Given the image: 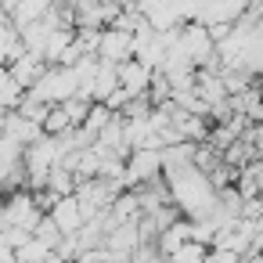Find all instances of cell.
<instances>
[{
	"mask_svg": "<svg viewBox=\"0 0 263 263\" xmlns=\"http://www.w3.org/2000/svg\"><path fill=\"white\" fill-rule=\"evenodd\" d=\"M72 98H80V76L76 69H47V76L29 90V101H40L47 108H58V105H69Z\"/></svg>",
	"mask_w": 263,
	"mask_h": 263,
	"instance_id": "1",
	"label": "cell"
},
{
	"mask_svg": "<svg viewBox=\"0 0 263 263\" xmlns=\"http://www.w3.org/2000/svg\"><path fill=\"white\" fill-rule=\"evenodd\" d=\"M180 47H184V54L195 62L198 72H202V69H220V65H216V40H213V33H209L205 26L187 22V26L180 29Z\"/></svg>",
	"mask_w": 263,
	"mask_h": 263,
	"instance_id": "2",
	"label": "cell"
},
{
	"mask_svg": "<svg viewBox=\"0 0 263 263\" xmlns=\"http://www.w3.org/2000/svg\"><path fill=\"white\" fill-rule=\"evenodd\" d=\"M44 216L47 213L40 209V202H36L33 191H15L8 198V205H4V227H15V231L36 234V227L44 223Z\"/></svg>",
	"mask_w": 263,
	"mask_h": 263,
	"instance_id": "3",
	"label": "cell"
},
{
	"mask_svg": "<svg viewBox=\"0 0 263 263\" xmlns=\"http://www.w3.org/2000/svg\"><path fill=\"white\" fill-rule=\"evenodd\" d=\"M98 58L105 65H126L137 58V36L126 33V29H105L101 33V44H98Z\"/></svg>",
	"mask_w": 263,
	"mask_h": 263,
	"instance_id": "4",
	"label": "cell"
},
{
	"mask_svg": "<svg viewBox=\"0 0 263 263\" xmlns=\"http://www.w3.org/2000/svg\"><path fill=\"white\" fill-rule=\"evenodd\" d=\"M159 177H166L162 152H134V155L126 159V184H130V187L155 184Z\"/></svg>",
	"mask_w": 263,
	"mask_h": 263,
	"instance_id": "5",
	"label": "cell"
},
{
	"mask_svg": "<svg viewBox=\"0 0 263 263\" xmlns=\"http://www.w3.org/2000/svg\"><path fill=\"white\" fill-rule=\"evenodd\" d=\"M54 223H58V231H62V238H76L83 227H87V216H83V205H80V198L76 195H69V198H62L51 213H47Z\"/></svg>",
	"mask_w": 263,
	"mask_h": 263,
	"instance_id": "6",
	"label": "cell"
},
{
	"mask_svg": "<svg viewBox=\"0 0 263 263\" xmlns=\"http://www.w3.org/2000/svg\"><path fill=\"white\" fill-rule=\"evenodd\" d=\"M152 83H155V72H152L148 65H141L137 58L126 62V65H119V87H123L130 98H148Z\"/></svg>",
	"mask_w": 263,
	"mask_h": 263,
	"instance_id": "7",
	"label": "cell"
},
{
	"mask_svg": "<svg viewBox=\"0 0 263 263\" xmlns=\"http://www.w3.org/2000/svg\"><path fill=\"white\" fill-rule=\"evenodd\" d=\"M4 137H11V141H18L22 148H33L40 137H44V126H36V123H29L22 112H8L4 116Z\"/></svg>",
	"mask_w": 263,
	"mask_h": 263,
	"instance_id": "8",
	"label": "cell"
},
{
	"mask_svg": "<svg viewBox=\"0 0 263 263\" xmlns=\"http://www.w3.org/2000/svg\"><path fill=\"white\" fill-rule=\"evenodd\" d=\"M26 87L11 76V69H4V72H0V105H4L8 112H18L22 108V101H26Z\"/></svg>",
	"mask_w": 263,
	"mask_h": 263,
	"instance_id": "9",
	"label": "cell"
},
{
	"mask_svg": "<svg viewBox=\"0 0 263 263\" xmlns=\"http://www.w3.org/2000/svg\"><path fill=\"white\" fill-rule=\"evenodd\" d=\"M54 252V245H47V241H40V238H33L26 249H18L15 256H18V263H44L47 256Z\"/></svg>",
	"mask_w": 263,
	"mask_h": 263,
	"instance_id": "10",
	"label": "cell"
},
{
	"mask_svg": "<svg viewBox=\"0 0 263 263\" xmlns=\"http://www.w3.org/2000/svg\"><path fill=\"white\" fill-rule=\"evenodd\" d=\"M209 259V249L205 245H198V241H187L184 249H177L166 263H205Z\"/></svg>",
	"mask_w": 263,
	"mask_h": 263,
	"instance_id": "11",
	"label": "cell"
},
{
	"mask_svg": "<svg viewBox=\"0 0 263 263\" xmlns=\"http://www.w3.org/2000/svg\"><path fill=\"white\" fill-rule=\"evenodd\" d=\"M205 263H241V256L231 252V249H209V259Z\"/></svg>",
	"mask_w": 263,
	"mask_h": 263,
	"instance_id": "12",
	"label": "cell"
},
{
	"mask_svg": "<svg viewBox=\"0 0 263 263\" xmlns=\"http://www.w3.org/2000/svg\"><path fill=\"white\" fill-rule=\"evenodd\" d=\"M44 263H65V259H62V256H58V252H51V256H47V259H44Z\"/></svg>",
	"mask_w": 263,
	"mask_h": 263,
	"instance_id": "13",
	"label": "cell"
},
{
	"mask_svg": "<svg viewBox=\"0 0 263 263\" xmlns=\"http://www.w3.org/2000/svg\"><path fill=\"white\" fill-rule=\"evenodd\" d=\"M249 263H263V256H256V259H249Z\"/></svg>",
	"mask_w": 263,
	"mask_h": 263,
	"instance_id": "14",
	"label": "cell"
},
{
	"mask_svg": "<svg viewBox=\"0 0 263 263\" xmlns=\"http://www.w3.org/2000/svg\"><path fill=\"white\" fill-rule=\"evenodd\" d=\"M15 263H18V259H15Z\"/></svg>",
	"mask_w": 263,
	"mask_h": 263,
	"instance_id": "15",
	"label": "cell"
}]
</instances>
